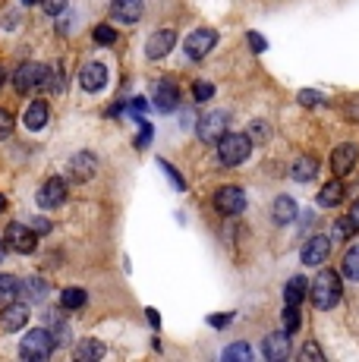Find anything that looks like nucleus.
Returning a JSON list of instances; mask_svg holds the SVG:
<instances>
[{
  "label": "nucleus",
  "mask_w": 359,
  "mask_h": 362,
  "mask_svg": "<svg viewBox=\"0 0 359 362\" xmlns=\"http://www.w3.org/2000/svg\"><path fill=\"white\" fill-rule=\"evenodd\" d=\"M41 3H45V10L51 16H57V13H63V10H67V0H41Z\"/></svg>",
  "instance_id": "nucleus-39"
},
{
  "label": "nucleus",
  "mask_w": 359,
  "mask_h": 362,
  "mask_svg": "<svg viewBox=\"0 0 359 362\" xmlns=\"http://www.w3.org/2000/svg\"><path fill=\"white\" fill-rule=\"evenodd\" d=\"M173 45H177V32H173V29H161V32H155V35L145 41V57H149V60H161V57H167V54L173 51Z\"/></svg>",
  "instance_id": "nucleus-8"
},
{
  "label": "nucleus",
  "mask_w": 359,
  "mask_h": 362,
  "mask_svg": "<svg viewBox=\"0 0 359 362\" xmlns=\"http://www.w3.org/2000/svg\"><path fill=\"white\" fill-rule=\"evenodd\" d=\"M19 293H23L29 303H35V299H45V296H47V287H45L41 277H32V281H25L23 287H19Z\"/></svg>",
  "instance_id": "nucleus-26"
},
{
  "label": "nucleus",
  "mask_w": 359,
  "mask_h": 362,
  "mask_svg": "<svg viewBox=\"0 0 359 362\" xmlns=\"http://www.w3.org/2000/svg\"><path fill=\"white\" fill-rule=\"evenodd\" d=\"M41 73H45V67L41 63H23V67L16 70V76H13V85H16V92L19 95H25L29 89H38V82H41Z\"/></svg>",
  "instance_id": "nucleus-13"
},
{
  "label": "nucleus",
  "mask_w": 359,
  "mask_h": 362,
  "mask_svg": "<svg viewBox=\"0 0 359 362\" xmlns=\"http://www.w3.org/2000/svg\"><path fill=\"white\" fill-rule=\"evenodd\" d=\"M344 274L350 277V281H359V243L347 249V255H344Z\"/></svg>",
  "instance_id": "nucleus-29"
},
{
  "label": "nucleus",
  "mask_w": 359,
  "mask_h": 362,
  "mask_svg": "<svg viewBox=\"0 0 359 362\" xmlns=\"http://www.w3.org/2000/svg\"><path fill=\"white\" fill-rule=\"evenodd\" d=\"M95 167H98V161L91 151H79V155L69 158V177H76V180H89L95 173Z\"/></svg>",
  "instance_id": "nucleus-18"
},
{
  "label": "nucleus",
  "mask_w": 359,
  "mask_h": 362,
  "mask_svg": "<svg viewBox=\"0 0 359 362\" xmlns=\"http://www.w3.org/2000/svg\"><path fill=\"white\" fill-rule=\"evenodd\" d=\"M262 353H265V359H271V362L287 359V356H290V334H287V331L268 334L265 343H262Z\"/></svg>",
  "instance_id": "nucleus-12"
},
{
  "label": "nucleus",
  "mask_w": 359,
  "mask_h": 362,
  "mask_svg": "<svg viewBox=\"0 0 359 362\" xmlns=\"http://www.w3.org/2000/svg\"><path fill=\"white\" fill-rule=\"evenodd\" d=\"M7 136H13V117H10V111L0 107V139H7Z\"/></svg>",
  "instance_id": "nucleus-35"
},
{
  "label": "nucleus",
  "mask_w": 359,
  "mask_h": 362,
  "mask_svg": "<svg viewBox=\"0 0 359 362\" xmlns=\"http://www.w3.org/2000/svg\"><path fill=\"white\" fill-rule=\"evenodd\" d=\"M268 123H265V120H252V123H249V139H255V142H265L268 139Z\"/></svg>",
  "instance_id": "nucleus-31"
},
{
  "label": "nucleus",
  "mask_w": 359,
  "mask_h": 362,
  "mask_svg": "<svg viewBox=\"0 0 359 362\" xmlns=\"http://www.w3.org/2000/svg\"><path fill=\"white\" fill-rule=\"evenodd\" d=\"M79 82H83L85 92H101L107 85V67L105 63H85L83 73H79Z\"/></svg>",
  "instance_id": "nucleus-14"
},
{
  "label": "nucleus",
  "mask_w": 359,
  "mask_h": 362,
  "mask_svg": "<svg viewBox=\"0 0 359 362\" xmlns=\"http://www.w3.org/2000/svg\"><path fill=\"white\" fill-rule=\"evenodd\" d=\"M51 353H54V337L45 331V328L29 331L23 337V343H19V356L29 359V362H41V359H47Z\"/></svg>",
  "instance_id": "nucleus-3"
},
{
  "label": "nucleus",
  "mask_w": 359,
  "mask_h": 362,
  "mask_svg": "<svg viewBox=\"0 0 359 362\" xmlns=\"http://www.w3.org/2000/svg\"><path fill=\"white\" fill-rule=\"evenodd\" d=\"M101 356H105V343H98V340H83L76 347V359H101Z\"/></svg>",
  "instance_id": "nucleus-28"
},
{
  "label": "nucleus",
  "mask_w": 359,
  "mask_h": 362,
  "mask_svg": "<svg viewBox=\"0 0 359 362\" xmlns=\"http://www.w3.org/2000/svg\"><path fill=\"white\" fill-rule=\"evenodd\" d=\"M331 255V239L328 237H312L306 246H303V262L306 265H322Z\"/></svg>",
  "instance_id": "nucleus-16"
},
{
  "label": "nucleus",
  "mask_w": 359,
  "mask_h": 362,
  "mask_svg": "<svg viewBox=\"0 0 359 362\" xmlns=\"http://www.w3.org/2000/svg\"><path fill=\"white\" fill-rule=\"evenodd\" d=\"M142 10H145L142 0H111V16L117 19V23L135 25L139 19H142Z\"/></svg>",
  "instance_id": "nucleus-11"
},
{
  "label": "nucleus",
  "mask_w": 359,
  "mask_h": 362,
  "mask_svg": "<svg viewBox=\"0 0 359 362\" xmlns=\"http://www.w3.org/2000/svg\"><path fill=\"white\" fill-rule=\"evenodd\" d=\"M293 217H296V202H293L290 195H281V199H274V221L277 224H290Z\"/></svg>",
  "instance_id": "nucleus-24"
},
{
  "label": "nucleus",
  "mask_w": 359,
  "mask_h": 362,
  "mask_svg": "<svg viewBox=\"0 0 359 362\" xmlns=\"http://www.w3.org/2000/svg\"><path fill=\"white\" fill-rule=\"evenodd\" d=\"M340 199H344V183H340V180H331V183H325L322 193H318V205H322V208L340 205Z\"/></svg>",
  "instance_id": "nucleus-20"
},
{
  "label": "nucleus",
  "mask_w": 359,
  "mask_h": 362,
  "mask_svg": "<svg viewBox=\"0 0 359 362\" xmlns=\"http://www.w3.org/2000/svg\"><path fill=\"white\" fill-rule=\"evenodd\" d=\"M350 233H356V230H353V224H350V217H344V221L334 224V237H337V239H347Z\"/></svg>",
  "instance_id": "nucleus-37"
},
{
  "label": "nucleus",
  "mask_w": 359,
  "mask_h": 362,
  "mask_svg": "<svg viewBox=\"0 0 359 362\" xmlns=\"http://www.w3.org/2000/svg\"><path fill=\"white\" fill-rule=\"evenodd\" d=\"M38 89L60 92V89H63V70H60V67H45V73H41V82H38Z\"/></svg>",
  "instance_id": "nucleus-25"
},
{
  "label": "nucleus",
  "mask_w": 359,
  "mask_h": 362,
  "mask_svg": "<svg viewBox=\"0 0 359 362\" xmlns=\"http://www.w3.org/2000/svg\"><path fill=\"white\" fill-rule=\"evenodd\" d=\"M306 293H309L306 277H290V281H287V290H284L287 306H299L303 299H306Z\"/></svg>",
  "instance_id": "nucleus-22"
},
{
  "label": "nucleus",
  "mask_w": 359,
  "mask_h": 362,
  "mask_svg": "<svg viewBox=\"0 0 359 362\" xmlns=\"http://www.w3.org/2000/svg\"><path fill=\"white\" fill-rule=\"evenodd\" d=\"M85 290H79V287H67L63 293H60V306L63 309H79V306H85Z\"/></svg>",
  "instance_id": "nucleus-27"
},
{
  "label": "nucleus",
  "mask_w": 359,
  "mask_h": 362,
  "mask_svg": "<svg viewBox=\"0 0 359 362\" xmlns=\"http://www.w3.org/2000/svg\"><path fill=\"white\" fill-rule=\"evenodd\" d=\"M230 321H233V315H230V312H227V315L211 318V325H215V328H224V325H230Z\"/></svg>",
  "instance_id": "nucleus-43"
},
{
  "label": "nucleus",
  "mask_w": 359,
  "mask_h": 362,
  "mask_svg": "<svg viewBox=\"0 0 359 362\" xmlns=\"http://www.w3.org/2000/svg\"><path fill=\"white\" fill-rule=\"evenodd\" d=\"M193 95H195V101H208V98H215V85L211 82H195Z\"/></svg>",
  "instance_id": "nucleus-33"
},
{
  "label": "nucleus",
  "mask_w": 359,
  "mask_h": 362,
  "mask_svg": "<svg viewBox=\"0 0 359 362\" xmlns=\"http://www.w3.org/2000/svg\"><path fill=\"white\" fill-rule=\"evenodd\" d=\"M133 107H135V114H142V111H145V98H135Z\"/></svg>",
  "instance_id": "nucleus-45"
},
{
  "label": "nucleus",
  "mask_w": 359,
  "mask_h": 362,
  "mask_svg": "<svg viewBox=\"0 0 359 362\" xmlns=\"http://www.w3.org/2000/svg\"><path fill=\"white\" fill-rule=\"evenodd\" d=\"M195 133H199L202 142H217L227 133V114L224 111H205V117L195 126Z\"/></svg>",
  "instance_id": "nucleus-6"
},
{
  "label": "nucleus",
  "mask_w": 359,
  "mask_h": 362,
  "mask_svg": "<svg viewBox=\"0 0 359 362\" xmlns=\"http://www.w3.org/2000/svg\"><path fill=\"white\" fill-rule=\"evenodd\" d=\"M29 321V306H3V312H0V328L3 331H19V328Z\"/></svg>",
  "instance_id": "nucleus-17"
},
{
  "label": "nucleus",
  "mask_w": 359,
  "mask_h": 362,
  "mask_svg": "<svg viewBox=\"0 0 359 362\" xmlns=\"http://www.w3.org/2000/svg\"><path fill=\"white\" fill-rule=\"evenodd\" d=\"M149 136H151V129H149V126H142V133H139V148L149 145Z\"/></svg>",
  "instance_id": "nucleus-44"
},
{
  "label": "nucleus",
  "mask_w": 359,
  "mask_h": 362,
  "mask_svg": "<svg viewBox=\"0 0 359 362\" xmlns=\"http://www.w3.org/2000/svg\"><path fill=\"white\" fill-rule=\"evenodd\" d=\"M161 167H164L167 173H171V180H173V183H177V189H186V180L180 177V173H177V170L171 167V164H167V161H161Z\"/></svg>",
  "instance_id": "nucleus-41"
},
{
  "label": "nucleus",
  "mask_w": 359,
  "mask_h": 362,
  "mask_svg": "<svg viewBox=\"0 0 359 362\" xmlns=\"http://www.w3.org/2000/svg\"><path fill=\"white\" fill-rule=\"evenodd\" d=\"M249 151H252L249 133H224L217 139V158H221V164H227V167L243 164L249 158Z\"/></svg>",
  "instance_id": "nucleus-2"
},
{
  "label": "nucleus",
  "mask_w": 359,
  "mask_h": 362,
  "mask_svg": "<svg viewBox=\"0 0 359 362\" xmlns=\"http://www.w3.org/2000/svg\"><path fill=\"white\" fill-rule=\"evenodd\" d=\"M215 208L224 217L239 215V211L246 208V193H243L239 186H221V189L215 193Z\"/></svg>",
  "instance_id": "nucleus-5"
},
{
  "label": "nucleus",
  "mask_w": 359,
  "mask_h": 362,
  "mask_svg": "<svg viewBox=\"0 0 359 362\" xmlns=\"http://www.w3.org/2000/svg\"><path fill=\"white\" fill-rule=\"evenodd\" d=\"M299 356H303V362H306V359H318V362H322V359H325V356H322V350L315 347V343H306Z\"/></svg>",
  "instance_id": "nucleus-38"
},
{
  "label": "nucleus",
  "mask_w": 359,
  "mask_h": 362,
  "mask_svg": "<svg viewBox=\"0 0 359 362\" xmlns=\"http://www.w3.org/2000/svg\"><path fill=\"white\" fill-rule=\"evenodd\" d=\"M177 104H180L177 85H173V82H167V79H161V82L155 85V107H157L161 114H171Z\"/></svg>",
  "instance_id": "nucleus-15"
},
{
  "label": "nucleus",
  "mask_w": 359,
  "mask_h": 362,
  "mask_svg": "<svg viewBox=\"0 0 359 362\" xmlns=\"http://www.w3.org/2000/svg\"><path fill=\"white\" fill-rule=\"evenodd\" d=\"M3 205H7V199H3V195H0V211H3Z\"/></svg>",
  "instance_id": "nucleus-50"
},
{
  "label": "nucleus",
  "mask_w": 359,
  "mask_h": 362,
  "mask_svg": "<svg viewBox=\"0 0 359 362\" xmlns=\"http://www.w3.org/2000/svg\"><path fill=\"white\" fill-rule=\"evenodd\" d=\"M23 123H25V129H41V126L47 123V104L45 101H32L29 107H25V114H23Z\"/></svg>",
  "instance_id": "nucleus-19"
},
{
  "label": "nucleus",
  "mask_w": 359,
  "mask_h": 362,
  "mask_svg": "<svg viewBox=\"0 0 359 362\" xmlns=\"http://www.w3.org/2000/svg\"><path fill=\"white\" fill-rule=\"evenodd\" d=\"M356 158H359V151H356V145H337L334 151H331V170H334V177H347L353 167H356Z\"/></svg>",
  "instance_id": "nucleus-10"
},
{
  "label": "nucleus",
  "mask_w": 359,
  "mask_h": 362,
  "mask_svg": "<svg viewBox=\"0 0 359 362\" xmlns=\"http://www.w3.org/2000/svg\"><path fill=\"white\" fill-rule=\"evenodd\" d=\"M293 180H299V183H309V180H315V173H318V161H315L312 155L306 158H299L296 164H293Z\"/></svg>",
  "instance_id": "nucleus-21"
},
{
  "label": "nucleus",
  "mask_w": 359,
  "mask_h": 362,
  "mask_svg": "<svg viewBox=\"0 0 359 362\" xmlns=\"http://www.w3.org/2000/svg\"><path fill=\"white\" fill-rule=\"evenodd\" d=\"M63 202H67V183H63L60 177H51L41 189H38V205L47 208V211L57 208V205H63Z\"/></svg>",
  "instance_id": "nucleus-9"
},
{
  "label": "nucleus",
  "mask_w": 359,
  "mask_h": 362,
  "mask_svg": "<svg viewBox=\"0 0 359 362\" xmlns=\"http://www.w3.org/2000/svg\"><path fill=\"white\" fill-rule=\"evenodd\" d=\"M340 293H344V287H340V274L331 271V268H322V271L312 277V284H309V296H312L315 309H334L337 303H340Z\"/></svg>",
  "instance_id": "nucleus-1"
},
{
  "label": "nucleus",
  "mask_w": 359,
  "mask_h": 362,
  "mask_svg": "<svg viewBox=\"0 0 359 362\" xmlns=\"http://www.w3.org/2000/svg\"><path fill=\"white\" fill-rule=\"evenodd\" d=\"M249 47H252V51H259V54H262L268 45H265V38L259 35V32H249Z\"/></svg>",
  "instance_id": "nucleus-40"
},
{
  "label": "nucleus",
  "mask_w": 359,
  "mask_h": 362,
  "mask_svg": "<svg viewBox=\"0 0 359 362\" xmlns=\"http://www.w3.org/2000/svg\"><path fill=\"white\" fill-rule=\"evenodd\" d=\"M16 296H19V281L13 274H0V309L16 303Z\"/></svg>",
  "instance_id": "nucleus-23"
},
{
  "label": "nucleus",
  "mask_w": 359,
  "mask_h": 362,
  "mask_svg": "<svg viewBox=\"0 0 359 362\" xmlns=\"http://www.w3.org/2000/svg\"><path fill=\"white\" fill-rule=\"evenodd\" d=\"M347 217H350L353 230H356V233H359V199H356V202H353V205H350V215H347Z\"/></svg>",
  "instance_id": "nucleus-42"
},
{
  "label": "nucleus",
  "mask_w": 359,
  "mask_h": 362,
  "mask_svg": "<svg viewBox=\"0 0 359 362\" xmlns=\"http://www.w3.org/2000/svg\"><path fill=\"white\" fill-rule=\"evenodd\" d=\"M217 45V32L215 29H195L193 35H186L183 51L189 60H205V54H211V47Z\"/></svg>",
  "instance_id": "nucleus-4"
},
{
  "label": "nucleus",
  "mask_w": 359,
  "mask_h": 362,
  "mask_svg": "<svg viewBox=\"0 0 359 362\" xmlns=\"http://www.w3.org/2000/svg\"><path fill=\"white\" fill-rule=\"evenodd\" d=\"M25 7H35V3H41V0H23Z\"/></svg>",
  "instance_id": "nucleus-49"
},
{
  "label": "nucleus",
  "mask_w": 359,
  "mask_h": 362,
  "mask_svg": "<svg viewBox=\"0 0 359 362\" xmlns=\"http://www.w3.org/2000/svg\"><path fill=\"white\" fill-rule=\"evenodd\" d=\"M224 359L227 362H249L252 359V350H249L246 343H233V347L224 350Z\"/></svg>",
  "instance_id": "nucleus-30"
},
{
  "label": "nucleus",
  "mask_w": 359,
  "mask_h": 362,
  "mask_svg": "<svg viewBox=\"0 0 359 362\" xmlns=\"http://www.w3.org/2000/svg\"><path fill=\"white\" fill-rule=\"evenodd\" d=\"M299 104H306V107H322V104H325V98L318 95V92H312V89H309V92H299Z\"/></svg>",
  "instance_id": "nucleus-34"
},
{
  "label": "nucleus",
  "mask_w": 359,
  "mask_h": 362,
  "mask_svg": "<svg viewBox=\"0 0 359 362\" xmlns=\"http://www.w3.org/2000/svg\"><path fill=\"white\" fill-rule=\"evenodd\" d=\"M3 255H7V239H0V262H3Z\"/></svg>",
  "instance_id": "nucleus-47"
},
{
  "label": "nucleus",
  "mask_w": 359,
  "mask_h": 362,
  "mask_svg": "<svg viewBox=\"0 0 359 362\" xmlns=\"http://www.w3.org/2000/svg\"><path fill=\"white\" fill-rule=\"evenodd\" d=\"M95 41H98V45H113V41H117V32H113L111 25H98V29H95Z\"/></svg>",
  "instance_id": "nucleus-32"
},
{
  "label": "nucleus",
  "mask_w": 359,
  "mask_h": 362,
  "mask_svg": "<svg viewBox=\"0 0 359 362\" xmlns=\"http://www.w3.org/2000/svg\"><path fill=\"white\" fill-rule=\"evenodd\" d=\"M7 246L10 249H16V252H23V255H29L32 249L38 246V237H35V230L32 227H25V224H10L7 227Z\"/></svg>",
  "instance_id": "nucleus-7"
},
{
  "label": "nucleus",
  "mask_w": 359,
  "mask_h": 362,
  "mask_svg": "<svg viewBox=\"0 0 359 362\" xmlns=\"http://www.w3.org/2000/svg\"><path fill=\"white\" fill-rule=\"evenodd\" d=\"M149 321H151V325H155V328L161 325V318H157V312H155V309H149Z\"/></svg>",
  "instance_id": "nucleus-46"
},
{
  "label": "nucleus",
  "mask_w": 359,
  "mask_h": 362,
  "mask_svg": "<svg viewBox=\"0 0 359 362\" xmlns=\"http://www.w3.org/2000/svg\"><path fill=\"white\" fill-rule=\"evenodd\" d=\"M3 82H7V70L0 67V85H3Z\"/></svg>",
  "instance_id": "nucleus-48"
},
{
  "label": "nucleus",
  "mask_w": 359,
  "mask_h": 362,
  "mask_svg": "<svg viewBox=\"0 0 359 362\" xmlns=\"http://www.w3.org/2000/svg\"><path fill=\"white\" fill-rule=\"evenodd\" d=\"M284 318H287V334H293L299 328V309H296V306H287Z\"/></svg>",
  "instance_id": "nucleus-36"
}]
</instances>
